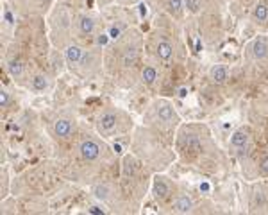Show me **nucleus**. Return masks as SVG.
<instances>
[{"instance_id": "12", "label": "nucleus", "mask_w": 268, "mask_h": 215, "mask_svg": "<svg viewBox=\"0 0 268 215\" xmlns=\"http://www.w3.org/2000/svg\"><path fill=\"white\" fill-rule=\"evenodd\" d=\"M156 54L161 61H168L174 56V47L168 41H159L158 47H156Z\"/></svg>"}, {"instance_id": "11", "label": "nucleus", "mask_w": 268, "mask_h": 215, "mask_svg": "<svg viewBox=\"0 0 268 215\" xmlns=\"http://www.w3.org/2000/svg\"><path fill=\"white\" fill-rule=\"evenodd\" d=\"M252 20L256 23H265L268 20V6L265 2H257L252 7Z\"/></svg>"}, {"instance_id": "27", "label": "nucleus", "mask_w": 268, "mask_h": 215, "mask_svg": "<svg viewBox=\"0 0 268 215\" xmlns=\"http://www.w3.org/2000/svg\"><path fill=\"white\" fill-rule=\"evenodd\" d=\"M140 13H142V17L147 15V6H145V4H140Z\"/></svg>"}, {"instance_id": "19", "label": "nucleus", "mask_w": 268, "mask_h": 215, "mask_svg": "<svg viewBox=\"0 0 268 215\" xmlns=\"http://www.w3.org/2000/svg\"><path fill=\"white\" fill-rule=\"evenodd\" d=\"M184 7L195 15V13H198L202 9V0H184Z\"/></svg>"}, {"instance_id": "18", "label": "nucleus", "mask_w": 268, "mask_h": 215, "mask_svg": "<svg viewBox=\"0 0 268 215\" xmlns=\"http://www.w3.org/2000/svg\"><path fill=\"white\" fill-rule=\"evenodd\" d=\"M93 194H95V197L100 199V201H106V199L109 197V187L107 185H97V187L93 188Z\"/></svg>"}, {"instance_id": "17", "label": "nucleus", "mask_w": 268, "mask_h": 215, "mask_svg": "<svg viewBox=\"0 0 268 215\" xmlns=\"http://www.w3.org/2000/svg\"><path fill=\"white\" fill-rule=\"evenodd\" d=\"M7 70H9V74H11L13 78H20L23 74V65L20 59H11L9 63H7Z\"/></svg>"}, {"instance_id": "4", "label": "nucleus", "mask_w": 268, "mask_h": 215, "mask_svg": "<svg viewBox=\"0 0 268 215\" xmlns=\"http://www.w3.org/2000/svg\"><path fill=\"white\" fill-rule=\"evenodd\" d=\"M252 58L256 61H265L268 58V38L257 36L252 43Z\"/></svg>"}, {"instance_id": "3", "label": "nucleus", "mask_w": 268, "mask_h": 215, "mask_svg": "<svg viewBox=\"0 0 268 215\" xmlns=\"http://www.w3.org/2000/svg\"><path fill=\"white\" fill-rule=\"evenodd\" d=\"M156 117H158L161 122L168 124V126H172V124H175V122L179 120L175 110L170 104H166V102H159L158 108H156Z\"/></svg>"}, {"instance_id": "30", "label": "nucleus", "mask_w": 268, "mask_h": 215, "mask_svg": "<svg viewBox=\"0 0 268 215\" xmlns=\"http://www.w3.org/2000/svg\"><path fill=\"white\" fill-rule=\"evenodd\" d=\"M200 190H209V185H200Z\"/></svg>"}, {"instance_id": "1", "label": "nucleus", "mask_w": 268, "mask_h": 215, "mask_svg": "<svg viewBox=\"0 0 268 215\" xmlns=\"http://www.w3.org/2000/svg\"><path fill=\"white\" fill-rule=\"evenodd\" d=\"M79 155L82 156V160L86 161H95L100 158V145L91 138H86L79 143Z\"/></svg>"}, {"instance_id": "7", "label": "nucleus", "mask_w": 268, "mask_h": 215, "mask_svg": "<svg viewBox=\"0 0 268 215\" xmlns=\"http://www.w3.org/2000/svg\"><path fill=\"white\" fill-rule=\"evenodd\" d=\"M73 131V126L68 118H57L54 122V135L59 138H68Z\"/></svg>"}, {"instance_id": "13", "label": "nucleus", "mask_w": 268, "mask_h": 215, "mask_svg": "<svg viewBox=\"0 0 268 215\" xmlns=\"http://www.w3.org/2000/svg\"><path fill=\"white\" fill-rule=\"evenodd\" d=\"M31 88L34 92H45V90L49 88V78L43 76V74H38V76H34L33 81H31Z\"/></svg>"}, {"instance_id": "29", "label": "nucleus", "mask_w": 268, "mask_h": 215, "mask_svg": "<svg viewBox=\"0 0 268 215\" xmlns=\"http://www.w3.org/2000/svg\"><path fill=\"white\" fill-rule=\"evenodd\" d=\"M186 94H188L186 88H181V90H179V97H186Z\"/></svg>"}, {"instance_id": "10", "label": "nucleus", "mask_w": 268, "mask_h": 215, "mask_svg": "<svg viewBox=\"0 0 268 215\" xmlns=\"http://www.w3.org/2000/svg\"><path fill=\"white\" fill-rule=\"evenodd\" d=\"M152 192H154V195H156L158 199H166V197L170 195V187H168V183L164 181L163 177H156V179H154Z\"/></svg>"}, {"instance_id": "24", "label": "nucleus", "mask_w": 268, "mask_h": 215, "mask_svg": "<svg viewBox=\"0 0 268 215\" xmlns=\"http://www.w3.org/2000/svg\"><path fill=\"white\" fill-rule=\"evenodd\" d=\"M109 36L111 39H118L122 36V27L120 25H113V27L109 29Z\"/></svg>"}, {"instance_id": "21", "label": "nucleus", "mask_w": 268, "mask_h": 215, "mask_svg": "<svg viewBox=\"0 0 268 215\" xmlns=\"http://www.w3.org/2000/svg\"><path fill=\"white\" fill-rule=\"evenodd\" d=\"M88 212H89V214H93V215H104V214H107V210H106L104 206H99V204H91V206L88 208Z\"/></svg>"}, {"instance_id": "15", "label": "nucleus", "mask_w": 268, "mask_h": 215, "mask_svg": "<svg viewBox=\"0 0 268 215\" xmlns=\"http://www.w3.org/2000/svg\"><path fill=\"white\" fill-rule=\"evenodd\" d=\"M79 31H81L82 34H86V36L93 34L95 33L93 18H89V17H81L79 18Z\"/></svg>"}, {"instance_id": "20", "label": "nucleus", "mask_w": 268, "mask_h": 215, "mask_svg": "<svg viewBox=\"0 0 268 215\" xmlns=\"http://www.w3.org/2000/svg\"><path fill=\"white\" fill-rule=\"evenodd\" d=\"M136 59H138L136 50H129V52L124 54V66H132L136 63Z\"/></svg>"}, {"instance_id": "14", "label": "nucleus", "mask_w": 268, "mask_h": 215, "mask_svg": "<svg viewBox=\"0 0 268 215\" xmlns=\"http://www.w3.org/2000/svg\"><path fill=\"white\" fill-rule=\"evenodd\" d=\"M142 81H143V84L152 86V84L158 81V70H156L154 66H145L142 70Z\"/></svg>"}, {"instance_id": "25", "label": "nucleus", "mask_w": 268, "mask_h": 215, "mask_svg": "<svg viewBox=\"0 0 268 215\" xmlns=\"http://www.w3.org/2000/svg\"><path fill=\"white\" fill-rule=\"evenodd\" d=\"M0 104H2V108H7V106H9V94H7L6 90L0 92Z\"/></svg>"}, {"instance_id": "16", "label": "nucleus", "mask_w": 268, "mask_h": 215, "mask_svg": "<svg viewBox=\"0 0 268 215\" xmlns=\"http://www.w3.org/2000/svg\"><path fill=\"white\" fill-rule=\"evenodd\" d=\"M182 7H184L182 0H166V11H168L170 15H174V17H179V15H181Z\"/></svg>"}, {"instance_id": "2", "label": "nucleus", "mask_w": 268, "mask_h": 215, "mask_svg": "<svg viewBox=\"0 0 268 215\" xmlns=\"http://www.w3.org/2000/svg\"><path fill=\"white\" fill-rule=\"evenodd\" d=\"M116 124H118L116 113L107 110L99 117V120H97V129H99L102 135H109V133H113L116 129Z\"/></svg>"}, {"instance_id": "9", "label": "nucleus", "mask_w": 268, "mask_h": 215, "mask_svg": "<svg viewBox=\"0 0 268 215\" xmlns=\"http://www.w3.org/2000/svg\"><path fill=\"white\" fill-rule=\"evenodd\" d=\"M174 210L177 214H190L193 210V201L188 195H179L174 201Z\"/></svg>"}, {"instance_id": "8", "label": "nucleus", "mask_w": 268, "mask_h": 215, "mask_svg": "<svg viewBox=\"0 0 268 215\" xmlns=\"http://www.w3.org/2000/svg\"><path fill=\"white\" fill-rule=\"evenodd\" d=\"M82 56H84V50H82L79 45H70V47H66V50H65V58L70 65H77V63H81Z\"/></svg>"}, {"instance_id": "23", "label": "nucleus", "mask_w": 268, "mask_h": 215, "mask_svg": "<svg viewBox=\"0 0 268 215\" xmlns=\"http://www.w3.org/2000/svg\"><path fill=\"white\" fill-rule=\"evenodd\" d=\"M109 39H111L109 33L99 34V36H97V45H99V47H106V45L109 43Z\"/></svg>"}, {"instance_id": "22", "label": "nucleus", "mask_w": 268, "mask_h": 215, "mask_svg": "<svg viewBox=\"0 0 268 215\" xmlns=\"http://www.w3.org/2000/svg\"><path fill=\"white\" fill-rule=\"evenodd\" d=\"M259 174H261L263 177L268 176V156H265V158L259 161Z\"/></svg>"}, {"instance_id": "6", "label": "nucleus", "mask_w": 268, "mask_h": 215, "mask_svg": "<svg viewBox=\"0 0 268 215\" xmlns=\"http://www.w3.org/2000/svg\"><path fill=\"white\" fill-rule=\"evenodd\" d=\"M249 140H250V135H249V129H238V131L232 133L231 137V145L234 149H245L249 145Z\"/></svg>"}, {"instance_id": "5", "label": "nucleus", "mask_w": 268, "mask_h": 215, "mask_svg": "<svg viewBox=\"0 0 268 215\" xmlns=\"http://www.w3.org/2000/svg\"><path fill=\"white\" fill-rule=\"evenodd\" d=\"M209 79L214 84H224L229 79V68L225 65H213L209 70Z\"/></svg>"}, {"instance_id": "28", "label": "nucleus", "mask_w": 268, "mask_h": 215, "mask_svg": "<svg viewBox=\"0 0 268 215\" xmlns=\"http://www.w3.org/2000/svg\"><path fill=\"white\" fill-rule=\"evenodd\" d=\"M113 149H115L116 155H122V147L118 145V143H115V145H113Z\"/></svg>"}, {"instance_id": "26", "label": "nucleus", "mask_w": 268, "mask_h": 215, "mask_svg": "<svg viewBox=\"0 0 268 215\" xmlns=\"http://www.w3.org/2000/svg\"><path fill=\"white\" fill-rule=\"evenodd\" d=\"M4 20H6L7 25H13V23H15V18H13V13L9 11V9H6V13H4Z\"/></svg>"}]
</instances>
